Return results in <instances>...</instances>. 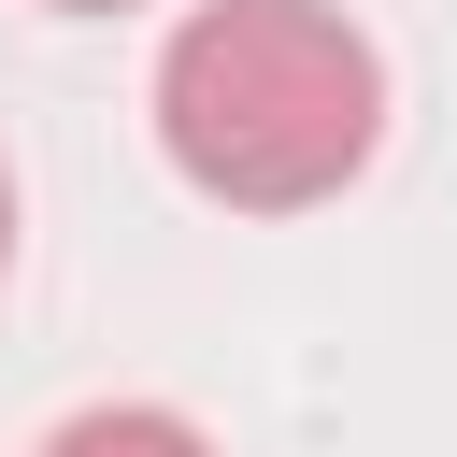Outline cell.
<instances>
[{
	"mask_svg": "<svg viewBox=\"0 0 457 457\" xmlns=\"http://www.w3.org/2000/svg\"><path fill=\"white\" fill-rule=\"evenodd\" d=\"M43 457H214L171 400H86V414H57L43 428Z\"/></svg>",
	"mask_w": 457,
	"mask_h": 457,
	"instance_id": "2",
	"label": "cell"
},
{
	"mask_svg": "<svg viewBox=\"0 0 457 457\" xmlns=\"http://www.w3.org/2000/svg\"><path fill=\"white\" fill-rule=\"evenodd\" d=\"M43 14H143V0H43Z\"/></svg>",
	"mask_w": 457,
	"mask_h": 457,
	"instance_id": "4",
	"label": "cell"
},
{
	"mask_svg": "<svg viewBox=\"0 0 457 457\" xmlns=\"http://www.w3.org/2000/svg\"><path fill=\"white\" fill-rule=\"evenodd\" d=\"M0 286H14V171H0Z\"/></svg>",
	"mask_w": 457,
	"mask_h": 457,
	"instance_id": "3",
	"label": "cell"
},
{
	"mask_svg": "<svg viewBox=\"0 0 457 457\" xmlns=\"http://www.w3.org/2000/svg\"><path fill=\"white\" fill-rule=\"evenodd\" d=\"M386 143V57L343 0H200L157 43V157L214 214H314Z\"/></svg>",
	"mask_w": 457,
	"mask_h": 457,
	"instance_id": "1",
	"label": "cell"
}]
</instances>
